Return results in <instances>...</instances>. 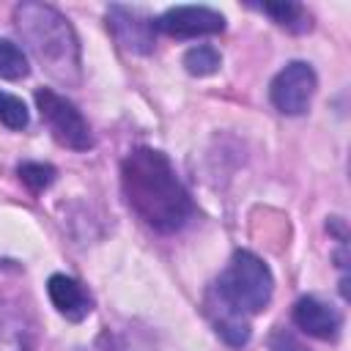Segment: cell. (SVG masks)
I'll list each match as a JSON object with an SVG mask.
<instances>
[{
    "label": "cell",
    "mask_w": 351,
    "mask_h": 351,
    "mask_svg": "<svg viewBox=\"0 0 351 351\" xmlns=\"http://www.w3.org/2000/svg\"><path fill=\"white\" fill-rule=\"evenodd\" d=\"M107 25H110L115 41L132 55H148L156 44V22L151 16H145L140 8L110 5Z\"/></svg>",
    "instance_id": "obj_6"
},
{
    "label": "cell",
    "mask_w": 351,
    "mask_h": 351,
    "mask_svg": "<svg viewBox=\"0 0 351 351\" xmlns=\"http://www.w3.org/2000/svg\"><path fill=\"white\" fill-rule=\"evenodd\" d=\"M36 107L41 121L49 126L52 137L71 151H88L93 145V134L88 121L82 118V112L60 93L49 90V88H38L36 90Z\"/></svg>",
    "instance_id": "obj_4"
},
{
    "label": "cell",
    "mask_w": 351,
    "mask_h": 351,
    "mask_svg": "<svg viewBox=\"0 0 351 351\" xmlns=\"http://www.w3.org/2000/svg\"><path fill=\"white\" fill-rule=\"evenodd\" d=\"M47 293L52 307L66 318V321H82L88 318V313L93 310V299L90 293L82 288L80 280L69 277V274H52L47 280Z\"/></svg>",
    "instance_id": "obj_10"
},
{
    "label": "cell",
    "mask_w": 351,
    "mask_h": 351,
    "mask_svg": "<svg viewBox=\"0 0 351 351\" xmlns=\"http://www.w3.org/2000/svg\"><path fill=\"white\" fill-rule=\"evenodd\" d=\"M156 30L176 36V38L211 36V33L225 30V16L208 5H176V8H167L156 19Z\"/></svg>",
    "instance_id": "obj_7"
},
{
    "label": "cell",
    "mask_w": 351,
    "mask_h": 351,
    "mask_svg": "<svg viewBox=\"0 0 351 351\" xmlns=\"http://www.w3.org/2000/svg\"><path fill=\"white\" fill-rule=\"evenodd\" d=\"M293 324L302 332H307L310 337L335 340L343 326V315L337 313V307L321 302L318 296H302L293 304Z\"/></svg>",
    "instance_id": "obj_9"
},
{
    "label": "cell",
    "mask_w": 351,
    "mask_h": 351,
    "mask_svg": "<svg viewBox=\"0 0 351 351\" xmlns=\"http://www.w3.org/2000/svg\"><path fill=\"white\" fill-rule=\"evenodd\" d=\"M14 22L22 41L30 47L44 71L60 85H80L82 80V58L80 41L69 19L47 5V3H19L14 8Z\"/></svg>",
    "instance_id": "obj_2"
},
{
    "label": "cell",
    "mask_w": 351,
    "mask_h": 351,
    "mask_svg": "<svg viewBox=\"0 0 351 351\" xmlns=\"http://www.w3.org/2000/svg\"><path fill=\"white\" fill-rule=\"evenodd\" d=\"M36 324L25 304L0 293V351H33Z\"/></svg>",
    "instance_id": "obj_8"
},
{
    "label": "cell",
    "mask_w": 351,
    "mask_h": 351,
    "mask_svg": "<svg viewBox=\"0 0 351 351\" xmlns=\"http://www.w3.org/2000/svg\"><path fill=\"white\" fill-rule=\"evenodd\" d=\"M206 315L214 326V332L233 348H241L247 346L250 340V315L239 313L236 307H230L228 302H222L211 288L206 291Z\"/></svg>",
    "instance_id": "obj_11"
},
{
    "label": "cell",
    "mask_w": 351,
    "mask_h": 351,
    "mask_svg": "<svg viewBox=\"0 0 351 351\" xmlns=\"http://www.w3.org/2000/svg\"><path fill=\"white\" fill-rule=\"evenodd\" d=\"M0 123L8 129H25L27 126V107L19 96L0 90Z\"/></svg>",
    "instance_id": "obj_16"
},
{
    "label": "cell",
    "mask_w": 351,
    "mask_h": 351,
    "mask_svg": "<svg viewBox=\"0 0 351 351\" xmlns=\"http://www.w3.org/2000/svg\"><path fill=\"white\" fill-rule=\"evenodd\" d=\"M30 66H27V55L22 52L19 44H14L11 38H0V77L3 80H22L27 77Z\"/></svg>",
    "instance_id": "obj_13"
},
{
    "label": "cell",
    "mask_w": 351,
    "mask_h": 351,
    "mask_svg": "<svg viewBox=\"0 0 351 351\" xmlns=\"http://www.w3.org/2000/svg\"><path fill=\"white\" fill-rule=\"evenodd\" d=\"M252 8L263 11L266 16H271L280 27L291 30V33H304L313 27L310 14L304 11V5L299 3H252Z\"/></svg>",
    "instance_id": "obj_12"
},
{
    "label": "cell",
    "mask_w": 351,
    "mask_h": 351,
    "mask_svg": "<svg viewBox=\"0 0 351 351\" xmlns=\"http://www.w3.org/2000/svg\"><path fill=\"white\" fill-rule=\"evenodd\" d=\"M219 63H222V55L214 47H208V44L192 47L184 55V66H186V71L192 77H208V74H214L219 69Z\"/></svg>",
    "instance_id": "obj_14"
},
{
    "label": "cell",
    "mask_w": 351,
    "mask_h": 351,
    "mask_svg": "<svg viewBox=\"0 0 351 351\" xmlns=\"http://www.w3.org/2000/svg\"><path fill=\"white\" fill-rule=\"evenodd\" d=\"M121 186L129 208L159 233H176L195 217V203L162 151L134 148L121 165Z\"/></svg>",
    "instance_id": "obj_1"
},
{
    "label": "cell",
    "mask_w": 351,
    "mask_h": 351,
    "mask_svg": "<svg viewBox=\"0 0 351 351\" xmlns=\"http://www.w3.org/2000/svg\"><path fill=\"white\" fill-rule=\"evenodd\" d=\"M269 348H271V351H310V348H307L291 329H285V326H277V329L271 332Z\"/></svg>",
    "instance_id": "obj_17"
},
{
    "label": "cell",
    "mask_w": 351,
    "mask_h": 351,
    "mask_svg": "<svg viewBox=\"0 0 351 351\" xmlns=\"http://www.w3.org/2000/svg\"><path fill=\"white\" fill-rule=\"evenodd\" d=\"M211 291L228 302L230 307H236L244 315H255L261 310H266V304L271 302V291H274V277L269 271V266L250 250H236L230 263L225 266V271L217 277V282L211 285Z\"/></svg>",
    "instance_id": "obj_3"
},
{
    "label": "cell",
    "mask_w": 351,
    "mask_h": 351,
    "mask_svg": "<svg viewBox=\"0 0 351 351\" xmlns=\"http://www.w3.org/2000/svg\"><path fill=\"white\" fill-rule=\"evenodd\" d=\"M16 173H19V178H22V184H25L27 189H33V192L47 189V186L55 181V167H52V165H44V162H22Z\"/></svg>",
    "instance_id": "obj_15"
},
{
    "label": "cell",
    "mask_w": 351,
    "mask_h": 351,
    "mask_svg": "<svg viewBox=\"0 0 351 351\" xmlns=\"http://www.w3.org/2000/svg\"><path fill=\"white\" fill-rule=\"evenodd\" d=\"M318 77L310 63L291 60L285 69H280L269 85V99L282 115H302L310 110L313 93H315Z\"/></svg>",
    "instance_id": "obj_5"
}]
</instances>
